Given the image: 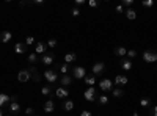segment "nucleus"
<instances>
[{
  "label": "nucleus",
  "instance_id": "obj_1",
  "mask_svg": "<svg viewBox=\"0 0 157 116\" xmlns=\"http://www.w3.org/2000/svg\"><path fill=\"white\" fill-rule=\"evenodd\" d=\"M143 60L146 63H156L157 61V52L156 50H145L143 52Z\"/></svg>",
  "mask_w": 157,
  "mask_h": 116
},
{
  "label": "nucleus",
  "instance_id": "obj_2",
  "mask_svg": "<svg viewBox=\"0 0 157 116\" xmlns=\"http://www.w3.org/2000/svg\"><path fill=\"white\" fill-rule=\"evenodd\" d=\"M53 60H55L53 52H47V53H44V55L41 57V63L46 64V66H50V64L53 63Z\"/></svg>",
  "mask_w": 157,
  "mask_h": 116
},
{
  "label": "nucleus",
  "instance_id": "obj_3",
  "mask_svg": "<svg viewBox=\"0 0 157 116\" xmlns=\"http://www.w3.org/2000/svg\"><path fill=\"white\" fill-rule=\"evenodd\" d=\"M83 97H85V100H88V102H93L94 97H96V88H93V86L86 88V91L83 93Z\"/></svg>",
  "mask_w": 157,
  "mask_h": 116
},
{
  "label": "nucleus",
  "instance_id": "obj_4",
  "mask_svg": "<svg viewBox=\"0 0 157 116\" xmlns=\"http://www.w3.org/2000/svg\"><path fill=\"white\" fill-rule=\"evenodd\" d=\"M44 79L47 80V82L53 83V82H57V80H58V75H57V72L53 71V69H47V71L44 72Z\"/></svg>",
  "mask_w": 157,
  "mask_h": 116
},
{
  "label": "nucleus",
  "instance_id": "obj_5",
  "mask_svg": "<svg viewBox=\"0 0 157 116\" xmlns=\"http://www.w3.org/2000/svg\"><path fill=\"white\" fill-rule=\"evenodd\" d=\"M72 75H74L75 79H85V77H86V71H85V68H82V66H75L74 69H72Z\"/></svg>",
  "mask_w": 157,
  "mask_h": 116
},
{
  "label": "nucleus",
  "instance_id": "obj_6",
  "mask_svg": "<svg viewBox=\"0 0 157 116\" xmlns=\"http://www.w3.org/2000/svg\"><path fill=\"white\" fill-rule=\"evenodd\" d=\"M99 88H101L102 91H112L113 90V82L109 79H104L99 82Z\"/></svg>",
  "mask_w": 157,
  "mask_h": 116
},
{
  "label": "nucleus",
  "instance_id": "obj_7",
  "mask_svg": "<svg viewBox=\"0 0 157 116\" xmlns=\"http://www.w3.org/2000/svg\"><path fill=\"white\" fill-rule=\"evenodd\" d=\"M30 72H28V69H22V71H19V74H17V80L19 82H22V83H25V82H28L30 80Z\"/></svg>",
  "mask_w": 157,
  "mask_h": 116
},
{
  "label": "nucleus",
  "instance_id": "obj_8",
  "mask_svg": "<svg viewBox=\"0 0 157 116\" xmlns=\"http://www.w3.org/2000/svg\"><path fill=\"white\" fill-rule=\"evenodd\" d=\"M104 69H105V64L102 63V61H98V63L93 64V74L101 75V74H104Z\"/></svg>",
  "mask_w": 157,
  "mask_h": 116
},
{
  "label": "nucleus",
  "instance_id": "obj_9",
  "mask_svg": "<svg viewBox=\"0 0 157 116\" xmlns=\"http://www.w3.org/2000/svg\"><path fill=\"white\" fill-rule=\"evenodd\" d=\"M47 44H44V42H38L36 44V47H35V53L36 55H44L46 52H47Z\"/></svg>",
  "mask_w": 157,
  "mask_h": 116
},
{
  "label": "nucleus",
  "instance_id": "obj_10",
  "mask_svg": "<svg viewBox=\"0 0 157 116\" xmlns=\"http://www.w3.org/2000/svg\"><path fill=\"white\" fill-rule=\"evenodd\" d=\"M14 52H16L17 55H22V53L27 52V46L22 44V42H16V46H14Z\"/></svg>",
  "mask_w": 157,
  "mask_h": 116
},
{
  "label": "nucleus",
  "instance_id": "obj_11",
  "mask_svg": "<svg viewBox=\"0 0 157 116\" xmlns=\"http://www.w3.org/2000/svg\"><path fill=\"white\" fill-rule=\"evenodd\" d=\"M55 94H57V97H60V99H66L68 96H69V91H68L66 88H57Z\"/></svg>",
  "mask_w": 157,
  "mask_h": 116
},
{
  "label": "nucleus",
  "instance_id": "obj_12",
  "mask_svg": "<svg viewBox=\"0 0 157 116\" xmlns=\"http://www.w3.org/2000/svg\"><path fill=\"white\" fill-rule=\"evenodd\" d=\"M43 108H44V111H46V113H52V111H53V108H55V104H53V100H46Z\"/></svg>",
  "mask_w": 157,
  "mask_h": 116
},
{
  "label": "nucleus",
  "instance_id": "obj_13",
  "mask_svg": "<svg viewBox=\"0 0 157 116\" xmlns=\"http://www.w3.org/2000/svg\"><path fill=\"white\" fill-rule=\"evenodd\" d=\"M115 83H116L118 86H124V85L127 83V77L126 75H116L115 77Z\"/></svg>",
  "mask_w": 157,
  "mask_h": 116
},
{
  "label": "nucleus",
  "instance_id": "obj_14",
  "mask_svg": "<svg viewBox=\"0 0 157 116\" xmlns=\"http://www.w3.org/2000/svg\"><path fill=\"white\" fill-rule=\"evenodd\" d=\"M60 82H61V85H63V86H69V85L72 83V77L68 75V74H64V75H61Z\"/></svg>",
  "mask_w": 157,
  "mask_h": 116
},
{
  "label": "nucleus",
  "instance_id": "obj_15",
  "mask_svg": "<svg viewBox=\"0 0 157 116\" xmlns=\"http://www.w3.org/2000/svg\"><path fill=\"white\" fill-rule=\"evenodd\" d=\"M115 55H116V57L127 55V49H124L122 46H118V47H115Z\"/></svg>",
  "mask_w": 157,
  "mask_h": 116
},
{
  "label": "nucleus",
  "instance_id": "obj_16",
  "mask_svg": "<svg viewBox=\"0 0 157 116\" xmlns=\"http://www.w3.org/2000/svg\"><path fill=\"white\" fill-rule=\"evenodd\" d=\"M75 60H77V53H74V52H69L64 55V63H72Z\"/></svg>",
  "mask_w": 157,
  "mask_h": 116
},
{
  "label": "nucleus",
  "instance_id": "obj_17",
  "mask_svg": "<svg viewBox=\"0 0 157 116\" xmlns=\"http://www.w3.org/2000/svg\"><path fill=\"white\" fill-rule=\"evenodd\" d=\"M11 38H13V36H11V33H10V32H3L2 35H0V39H2V42H3V44L10 42V39H11Z\"/></svg>",
  "mask_w": 157,
  "mask_h": 116
},
{
  "label": "nucleus",
  "instance_id": "obj_18",
  "mask_svg": "<svg viewBox=\"0 0 157 116\" xmlns=\"http://www.w3.org/2000/svg\"><path fill=\"white\" fill-rule=\"evenodd\" d=\"M10 111L11 113H19V111H21V105H19L17 102H11L10 104Z\"/></svg>",
  "mask_w": 157,
  "mask_h": 116
},
{
  "label": "nucleus",
  "instance_id": "obj_19",
  "mask_svg": "<svg viewBox=\"0 0 157 116\" xmlns=\"http://www.w3.org/2000/svg\"><path fill=\"white\" fill-rule=\"evenodd\" d=\"M121 68L124 69V71H129V69L132 68V61L131 60H121Z\"/></svg>",
  "mask_w": 157,
  "mask_h": 116
},
{
  "label": "nucleus",
  "instance_id": "obj_20",
  "mask_svg": "<svg viewBox=\"0 0 157 116\" xmlns=\"http://www.w3.org/2000/svg\"><path fill=\"white\" fill-rule=\"evenodd\" d=\"M83 80H85V83L88 85V86H93V85L96 83V77H94V75H91V77H90V75H86Z\"/></svg>",
  "mask_w": 157,
  "mask_h": 116
},
{
  "label": "nucleus",
  "instance_id": "obj_21",
  "mask_svg": "<svg viewBox=\"0 0 157 116\" xmlns=\"http://www.w3.org/2000/svg\"><path fill=\"white\" fill-rule=\"evenodd\" d=\"M63 108L66 111H71L72 108H74V102H72V100H64V102H63Z\"/></svg>",
  "mask_w": 157,
  "mask_h": 116
},
{
  "label": "nucleus",
  "instance_id": "obj_22",
  "mask_svg": "<svg viewBox=\"0 0 157 116\" xmlns=\"http://www.w3.org/2000/svg\"><path fill=\"white\" fill-rule=\"evenodd\" d=\"M126 16H127V19L133 21V19L137 17V11H135V10H132V8H129L127 11H126Z\"/></svg>",
  "mask_w": 157,
  "mask_h": 116
},
{
  "label": "nucleus",
  "instance_id": "obj_23",
  "mask_svg": "<svg viewBox=\"0 0 157 116\" xmlns=\"http://www.w3.org/2000/svg\"><path fill=\"white\" fill-rule=\"evenodd\" d=\"M50 91H52L50 85H44V86L41 88V94H43V96H49V94H50Z\"/></svg>",
  "mask_w": 157,
  "mask_h": 116
},
{
  "label": "nucleus",
  "instance_id": "obj_24",
  "mask_svg": "<svg viewBox=\"0 0 157 116\" xmlns=\"http://www.w3.org/2000/svg\"><path fill=\"white\" fill-rule=\"evenodd\" d=\"M8 102H10V96L8 94H0V107H3Z\"/></svg>",
  "mask_w": 157,
  "mask_h": 116
},
{
  "label": "nucleus",
  "instance_id": "obj_25",
  "mask_svg": "<svg viewBox=\"0 0 157 116\" xmlns=\"http://www.w3.org/2000/svg\"><path fill=\"white\" fill-rule=\"evenodd\" d=\"M149 104H151V99L149 97H141L140 99V105L141 107H149Z\"/></svg>",
  "mask_w": 157,
  "mask_h": 116
},
{
  "label": "nucleus",
  "instance_id": "obj_26",
  "mask_svg": "<svg viewBox=\"0 0 157 116\" xmlns=\"http://www.w3.org/2000/svg\"><path fill=\"white\" fill-rule=\"evenodd\" d=\"M68 71H69V64H68V63H64V64H61V66H60V72H61V74H68Z\"/></svg>",
  "mask_w": 157,
  "mask_h": 116
},
{
  "label": "nucleus",
  "instance_id": "obj_27",
  "mask_svg": "<svg viewBox=\"0 0 157 116\" xmlns=\"http://www.w3.org/2000/svg\"><path fill=\"white\" fill-rule=\"evenodd\" d=\"M112 91H113V96H115V97H121V96L124 94V91H122L121 88H115V90H112Z\"/></svg>",
  "mask_w": 157,
  "mask_h": 116
},
{
  "label": "nucleus",
  "instance_id": "obj_28",
  "mask_svg": "<svg viewBox=\"0 0 157 116\" xmlns=\"http://www.w3.org/2000/svg\"><path fill=\"white\" fill-rule=\"evenodd\" d=\"M28 61H30V63H36V61H38V55H36L35 52L28 53Z\"/></svg>",
  "mask_w": 157,
  "mask_h": 116
},
{
  "label": "nucleus",
  "instance_id": "obj_29",
  "mask_svg": "<svg viewBox=\"0 0 157 116\" xmlns=\"http://www.w3.org/2000/svg\"><path fill=\"white\" fill-rule=\"evenodd\" d=\"M141 5L146 6V8H151V6L154 5V0H143V2H141Z\"/></svg>",
  "mask_w": 157,
  "mask_h": 116
},
{
  "label": "nucleus",
  "instance_id": "obj_30",
  "mask_svg": "<svg viewBox=\"0 0 157 116\" xmlns=\"http://www.w3.org/2000/svg\"><path fill=\"white\" fill-rule=\"evenodd\" d=\"M35 42V38L33 36H27L25 38V46H30V44H33Z\"/></svg>",
  "mask_w": 157,
  "mask_h": 116
},
{
  "label": "nucleus",
  "instance_id": "obj_31",
  "mask_svg": "<svg viewBox=\"0 0 157 116\" xmlns=\"http://www.w3.org/2000/svg\"><path fill=\"white\" fill-rule=\"evenodd\" d=\"M107 102H109V97H107V96H101V97H99V104H102V105H105Z\"/></svg>",
  "mask_w": 157,
  "mask_h": 116
},
{
  "label": "nucleus",
  "instance_id": "obj_32",
  "mask_svg": "<svg viewBox=\"0 0 157 116\" xmlns=\"http://www.w3.org/2000/svg\"><path fill=\"white\" fill-rule=\"evenodd\" d=\"M47 46H49V47H55V46H57V39H49L47 41Z\"/></svg>",
  "mask_w": 157,
  "mask_h": 116
},
{
  "label": "nucleus",
  "instance_id": "obj_33",
  "mask_svg": "<svg viewBox=\"0 0 157 116\" xmlns=\"http://www.w3.org/2000/svg\"><path fill=\"white\" fill-rule=\"evenodd\" d=\"M127 55H129V58H135L137 57V50H127Z\"/></svg>",
  "mask_w": 157,
  "mask_h": 116
},
{
  "label": "nucleus",
  "instance_id": "obj_34",
  "mask_svg": "<svg viewBox=\"0 0 157 116\" xmlns=\"http://www.w3.org/2000/svg\"><path fill=\"white\" fill-rule=\"evenodd\" d=\"M71 14H72V16H74V17H77L79 14H80V10H79V8H72V11H71Z\"/></svg>",
  "mask_w": 157,
  "mask_h": 116
},
{
  "label": "nucleus",
  "instance_id": "obj_35",
  "mask_svg": "<svg viewBox=\"0 0 157 116\" xmlns=\"http://www.w3.org/2000/svg\"><path fill=\"white\" fill-rule=\"evenodd\" d=\"M33 113H35V110H33L32 107H28V108H27V110H25V115H27V116H32Z\"/></svg>",
  "mask_w": 157,
  "mask_h": 116
},
{
  "label": "nucleus",
  "instance_id": "obj_36",
  "mask_svg": "<svg viewBox=\"0 0 157 116\" xmlns=\"http://www.w3.org/2000/svg\"><path fill=\"white\" fill-rule=\"evenodd\" d=\"M88 5H90L91 8H96V6L99 5V3L96 2V0H90V2H88Z\"/></svg>",
  "mask_w": 157,
  "mask_h": 116
},
{
  "label": "nucleus",
  "instance_id": "obj_37",
  "mask_svg": "<svg viewBox=\"0 0 157 116\" xmlns=\"http://www.w3.org/2000/svg\"><path fill=\"white\" fill-rule=\"evenodd\" d=\"M28 72H30V74H38V69L35 66H32V68L28 69Z\"/></svg>",
  "mask_w": 157,
  "mask_h": 116
},
{
  "label": "nucleus",
  "instance_id": "obj_38",
  "mask_svg": "<svg viewBox=\"0 0 157 116\" xmlns=\"http://www.w3.org/2000/svg\"><path fill=\"white\" fill-rule=\"evenodd\" d=\"M132 2H133V0H122V5H126V6H131V5H132Z\"/></svg>",
  "mask_w": 157,
  "mask_h": 116
},
{
  "label": "nucleus",
  "instance_id": "obj_39",
  "mask_svg": "<svg viewBox=\"0 0 157 116\" xmlns=\"http://www.w3.org/2000/svg\"><path fill=\"white\" fill-rule=\"evenodd\" d=\"M151 116H157V105L151 108Z\"/></svg>",
  "mask_w": 157,
  "mask_h": 116
},
{
  "label": "nucleus",
  "instance_id": "obj_40",
  "mask_svg": "<svg viewBox=\"0 0 157 116\" xmlns=\"http://www.w3.org/2000/svg\"><path fill=\"white\" fill-rule=\"evenodd\" d=\"M80 116H93V115H91V111L85 110V111H82V113H80Z\"/></svg>",
  "mask_w": 157,
  "mask_h": 116
},
{
  "label": "nucleus",
  "instance_id": "obj_41",
  "mask_svg": "<svg viewBox=\"0 0 157 116\" xmlns=\"http://www.w3.org/2000/svg\"><path fill=\"white\" fill-rule=\"evenodd\" d=\"M32 79H33V80H35V82H39V75H38V74H35V75H33V77H32Z\"/></svg>",
  "mask_w": 157,
  "mask_h": 116
},
{
  "label": "nucleus",
  "instance_id": "obj_42",
  "mask_svg": "<svg viewBox=\"0 0 157 116\" xmlns=\"http://www.w3.org/2000/svg\"><path fill=\"white\" fill-rule=\"evenodd\" d=\"M122 11H124V10H122V6L120 5V6H116V13H122Z\"/></svg>",
  "mask_w": 157,
  "mask_h": 116
},
{
  "label": "nucleus",
  "instance_id": "obj_43",
  "mask_svg": "<svg viewBox=\"0 0 157 116\" xmlns=\"http://www.w3.org/2000/svg\"><path fill=\"white\" fill-rule=\"evenodd\" d=\"M35 3H36V5H43L44 0H35Z\"/></svg>",
  "mask_w": 157,
  "mask_h": 116
},
{
  "label": "nucleus",
  "instance_id": "obj_44",
  "mask_svg": "<svg viewBox=\"0 0 157 116\" xmlns=\"http://www.w3.org/2000/svg\"><path fill=\"white\" fill-rule=\"evenodd\" d=\"M10 100H11V102H16L17 97H16V96H13V97H10Z\"/></svg>",
  "mask_w": 157,
  "mask_h": 116
},
{
  "label": "nucleus",
  "instance_id": "obj_45",
  "mask_svg": "<svg viewBox=\"0 0 157 116\" xmlns=\"http://www.w3.org/2000/svg\"><path fill=\"white\" fill-rule=\"evenodd\" d=\"M0 116H3V111H2V108H0Z\"/></svg>",
  "mask_w": 157,
  "mask_h": 116
},
{
  "label": "nucleus",
  "instance_id": "obj_46",
  "mask_svg": "<svg viewBox=\"0 0 157 116\" xmlns=\"http://www.w3.org/2000/svg\"><path fill=\"white\" fill-rule=\"evenodd\" d=\"M6 116H11V115H6Z\"/></svg>",
  "mask_w": 157,
  "mask_h": 116
}]
</instances>
